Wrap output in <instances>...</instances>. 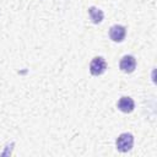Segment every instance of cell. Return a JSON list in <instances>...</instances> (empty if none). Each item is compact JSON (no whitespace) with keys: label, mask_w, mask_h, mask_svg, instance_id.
I'll return each mask as SVG.
<instances>
[{"label":"cell","mask_w":157,"mask_h":157,"mask_svg":"<svg viewBox=\"0 0 157 157\" xmlns=\"http://www.w3.org/2000/svg\"><path fill=\"white\" fill-rule=\"evenodd\" d=\"M117 148L120 151V152H128L134 146V136L129 132H124V134H120L117 139Z\"/></svg>","instance_id":"1"},{"label":"cell","mask_w":157,"mask_h":157,"mask_svg":"<svg viewBox=\"0 0 157 157\" xmlns=\"http://www.w3.org/2000/svg\"><path fill=\"white\" fill-rule=\"evenodd\" d=\"M107 69V63L102 56H96L92 59L90 64V72L93 76H99L102 75Z\"/></svg>","instance_id":"2"},{"label":"cell","mask_w":157,"mask_h":157,"mask_svg":"<svg viewBox=\"0 0 157 157\" xmlns=\"http://www.w3.org/2000/svg\"><path fill=\"white\" fill-rule=\"evenodd\" d=\"M119 67L123 72L130 74L136 69V59L132 55H125L121 58V60L119 63Z\"/></svg>","instance_id":"3"},{"label":"cell","mask_w":157,"mask_h":157,"mask_svg":"<svg viewBox=\"0 0 157 157\" xmlns=\"http://www.w3.org/2000/svg\"><path fill=\"white\" fill-rule=\"evenodd\" d=\"M126 34V28L121 25H114L109 29V37L113 42H123Z\"/></svg>","instance_id":"4"},{"label":"cell","mask_w":157,"mask_h":157,"mask_svg":"<svg viewBox=\"0 0 157 157\" xmlns=\"http://www.w3.org/2000/svg\"><path fill=\"white\" fill-rule=\"evenodd\" d=\"M135 108V102L131 97H121L119 101H118V109L121 110L123 113H131Z\"/></svg>","instance_id":"5"},{"label":"cell","mask_w":157,"mask_h":157,"mask_svg":"<svg viewBox=\"0 0 157 157\" xmlns=\"http://www.w3.org/2000/svg\"><path fill=\"white\" fill-rule=\"evenodd\" d=\"M88 15H90V17H91V20H92L93 23H99V22H102L103 17H104L103 11H102L101 9L94 7V6H91V7L88 9Z\"/></svg>","instance_id":"6"}]
</instances>
